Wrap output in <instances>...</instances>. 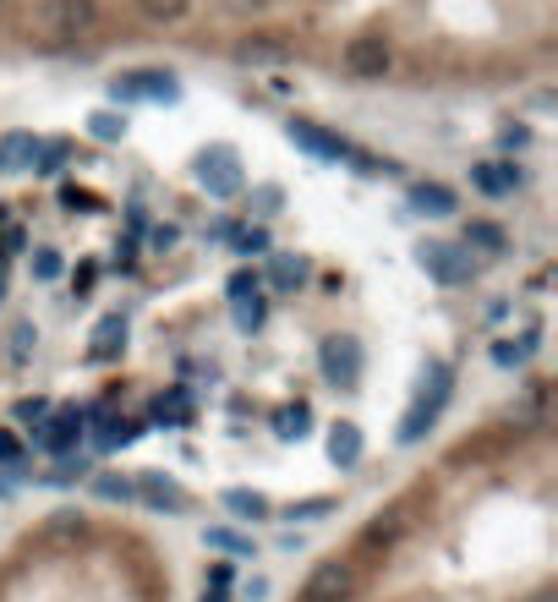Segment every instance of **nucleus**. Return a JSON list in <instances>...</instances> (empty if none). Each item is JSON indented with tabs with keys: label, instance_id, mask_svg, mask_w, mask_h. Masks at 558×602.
<instances>
[{
	"label": "nucleus",
	"instance_id": "nucleus-1",
	"mask_svg": "<svg viewBox=\"0 0 558 602\" xmlns=\"http://www.w3.org/2000/svg\"><path fill=\"white\" fill-rule=\"evenodd\" d=\"M99 17H104L99 0H33L28 33L39 44H50V50H61V44L88 39V33L99 28Z\"/></svg>",
	"mask_w": 558,
	"mask_h": 602
},
{
	"label": "nucleus",
	"instance_id": "nucleus-2",
	"mask_svg": "<svg viewBox=\"0 0 558 602\" xmlns=\"http://www.w3.org/2000/svg\"><path fill=\"white\" fill-rule=\"evenodd\" d=\"M449 389H455V367L449 362H427V378H422V395L411 400V411L400 416V427H394V438L400 444H422L427 438V427L444 416V405H449Z\"/></svg>",
	"mask_w": 558,
	"mask_h": 602
},
{
	"label": "nucleus",
	"instance_id": "nucleus-3",
	"mask_svg": "<svg viewBox=\"0 0 558 602\" xmlns=\"http://www.w3.org/2000/svg\"><path fill=\"white\" fill-rule=\"evenodd\" d=\"M197 181H203V192H208V198H219V203L241 198V192H247V176H241V154H236L230 143L203 148V154H197Z\"/></svg>",
	"mask_w": 558,
	"mask_h": 602
},
{
	"label": "nucleus",
	"instance_id": "nucleus-4",
	"mask_svg": "<svg viewBox=\"0 0 558 602\" xmlns=\"http://www.w3.org/2000/svg\"><path fill=\"white\" fill-rule=\"evenodd\" d=\"M340 66H345L351 83H383L389 66H394V44L383 39V33H356V39H345Z\"/></svg>",
	"mask_w": 558,
	"mask_h": 602
},
{
	"label": "nucleus",
	"instance_id": "nucleus-5",
	"mask_svg": "<svg viewBox=\"0 0 558 602\" xmlns=\"http://www.w3.org/2000/svg\"><path fill=\"white\" fill-rule=\"evenodd\" d=\"M416 263L427 269V280L449 285V291L465 285V280H471V269H476L471 252H465L460 241H422V247H416Z\"/></svg>",
	"mask_w": 558,
	"mask_h": 602
},
{
	"label": "nucleus",
	"instance_id": "nucleus-6",
	"mask_svg": "<svg viewBox=\"0 0 558 602\" xmlns=\"http://www.w3.org/2000/svg\"><path fill=\"white\" fill-rule=\"evenodd\" d=\"M285 137H290V148H301L307 159H323V165L351 159V143H345L340 132H329V126H318V121H301V115L285 121Z\"/></svg>",
	"mask_w": 558,
	"mask_h": 602
},
{
	"label": "nucleus",
	"instance_id": "nucleus-7",
	"mask_svg": "<svg viewBox=\"0 0 558 602\" xmlns=\"http://www.w3.org/2000/svg\"><path fill=\"white\" fill-rule=\"evenodd\" d=\"M110 99L115 104H176L181 83L170 72H126L110 83Z\"/></svg>",
	"mask_w": 558,
	"mask_h": 602
},
{
	"label": "nucleus",
	"instance_id": "nucleus-8",
	"mask_svg": "<svg viewBox=\"0 0 558 602\" xmlns=\"http://www.w3.org/2000/svg\"><path fill=\"white\" fill-rule=\"evenodd\" d=\"M356 597V564L351 559H323L307 575V592L301 602H351Z\"/></svg>",
	"mask_w": 558,
	"mask_h": 602
},
{
	"label": "nucleus",
	"instance_id": "nucleus-9",
	"mask_svg": "<svg viewBox=\"0 0 558 602\" xmlns=\"http://www.w3.org/2000/svg\"><path fill=\"white\" fill-rule=\"evenodd\" d=\"M318 367H323V378H329L334 389H356L362 384V345L356 340H323Z\"/></svg>",
	"mask_w": 558,
	"mask_h": 602
},
{
	"label": "nucleus",
	"instance_id": "nucleus-10",
	"mask_svg": "<svg viewBox=\"0 0 558 602\" xmlns=\"http://www.w3.org/2000/svg\"><path fill=\"white\" fill-rule=\"evenodd\" d=\"M471 187L482 192V198H504V192L526 187V170H520L515 159H482V165H471Z\"/></svg>",
	"mask_w": 558,
	"mask_h": 602
},
{
	"label": "nucleus",
	"instance_id": "nucleus-11",
	"mask_svg": "<svg viewBox=\"0 0 558 602\" xmlns=\"http://www.w3.org/2000/svg\"><path fill=\"white\" fill-rule=\"evenodd\" d=\"M83 433H88V422H83V411H55L50 422H39L33 427V438H39L50 455H72L77 444H83Z\"/></svg>",
	"mask_w": 558,
	"mask_h": 602
},
{
	"label": "nucleus",
	"instance_id": "nucleus-12",
	"mask_svg": "<svg viewBox=\"0 0 558 602\" xmlns=\"http://www.w3.org/2000/svg\"><path fill=\"white\" fill-rule=\"evenodd\" d=\"M132 493H137L148 509H170V515H186V509H192V493L176 488L170 477H159V471H143V477L132 482Z\"/></svg>",
	"mask_w": 558,
	"mask_h": 602
},
{
	"label": "nucleus",
	"instance_id": "nucleus-13",
	"mask_svg": "<svg viewBox=\"0 0 558 602\" xmlns=\"http://www.w3.org/2000/svg\"><path fill=\"white\" fill-rule=\"evenodd\" d=\"M405 208L422 214V219H449V214H460V198H455V187H444V181H416V187L405 192Z\"/></svg>",
	"mask_w": 558,
	"mask_h": 602
},
{
	"label": "nucleus",
	"instance_id": "nucleus-14",
	"mask_svg": "<svg viewBox=\"0 0 558 602\" xmlns=\"http://www.w3.org/2000/svg\"><path fill=\"white\" fill-rule=\"evenodd\" d=\"M329 466H340V471H351V466H362V449H367V438H362V427L356 422H334L329 427Z\"/></svg>",
	"mask_w": 558,
	"mask_h": 602
},
{
	"label": "nucleus",
	"instance_id": "nucleus-15",
	"mask_svg": "<svg viewBox=\"0 0 558 602\" xmlns=\"http://www.w3.org/2000/svg\"><path fill=\"white\" fill-rule=\"evenodd\" d=\"M236 61L241 66H279V61H290V44L279 33H247L236 44Z\"/></svg>",
	"mask_w": 558,
	"mask_h": 602
},
{
	"label": "nucleus",
	"instance_id": "nucleus-16",
	"mask_svg": "<svg viewBox=\"0 0 558 602\" xmlns=\"http://www.w3.org/2000/svg\"><path fill=\"white\" fill-rule=\"evenodd\" d=\"M83 422H99V433H93V449H104V455H110V449H126V444L137 438V427L126 422V416H110V405H93Z\"/></svg>",
	"mask_w": 558,
	"mask_h": 602
},
{
	"label": "nucleus",
	"instance_id": "nucleus-17",
	"mask_svg": "<svg viewBox=\"0 0 558 602\" xmlns=\"http://www.w3.org/2000/svg\"><path fill=\"white\" fill-rule=\"evenodd\" d=\"M460 247L471 252V258H504V252H509V236H504V225H493V219H471Z\"/></svg>",
	"mask_w": 558,
	"mask_h": 602
},
{
	"label": "nucleus",
	"instance_id": "nucleus-18",
	"mask_svg": "<svg viewBox=\"0 0 558 602\" xmlns=\"http://www.w3.org/2000/svg\"><path fill=\"white\" fill-rule=\"evenodd\" d=\"M126 351V318L121 312H110V318H99V329H93V362H110V356Z\"/></svg>",
	"mask_w": 558,
	"mask_h": 602
},
{
	"label": "nucleus",
	"instance_id": "nucleus-19",
	"mask_svg": "<svg viewBox=\"0 0 558 602\" xmlns=\"http://www.w3.org/2000/svg\"><path fill=\"white\" fill-rule=\"evenodd\" d=\"M66 165H72V143H61V137H44V143L33 148L28 176H61Z\"/></svg>",
	"mask_w": 558,
	"mask_h": 602
},
{
	"label": "nucleus",
	"instance_id": "nucleus-20",
	"mask_svg": "<svg viewBox=\"0 0 558 602\" xmlns=\"http://www.w3.org/2000/svg\"><path fill=\"white\" fill-rule=\"evenodd\" d=\"M225 509L236 520H269L274 515V504L263 499V493H252V488H225Z\"/></svg>",
	"mask_w": 558,
	"mask_h": 602
},
{
	"label": "nucleus",
	"instance_id": "nucleus-21",
	"mask_svg": "<svg viewBox=\"0 0 558 602\" xmlns=\"http://www.w3.org/2000/svg\"><path fill=\"white\" fill-rule=\"evenodd\" d=\"M269 280H274V291H296L301 280H307V258H296V252H269Z\"/></svg>",
	"mask_w": 558,
	"mask_h": 602
},
{
	"label": "nucleus",
	"instance_id": "nucleus-22",
	"mask_svg": "<svg viewBox=\"0 0 558 602\" xmlns=\"http://www.w3.org/2000/svg\"><path fill=\"white\" fill-rule=\"evenodd\" d=\"M531 351H537V334L526 329V334H509V340H498V345H493V362H498V367H526Z\"/></svg>",
	"mask_w": 558,
	"mask_h": 602
},
{
	"label": "nucleus",
	"instance_id": "nucleus-23",
	"mask_svg": "<svg viewBox=\"0 0 558 602\" xmlns=\"http://www.w3.org/2000/svg\"><path fill=\"white\" fill-rule=\"evenodd\" d=\"M154 422H159V427L192 422V400H186V389H165V395L154 400Z\"/></svg>",
	"mask_w": 558,
	"mask_h": 602
},
{
	"label": "nucleus",
	"instance_id": "nucleus-24",
	"mask_svg": "<svg viewBox=\"0 0 558 602\" xmlns=\"http://www.w3.org/2000/svg\"><path fill=\"white\" fill-rule=\"evenodd\" d=\"M33 148H39V137L11 132L6 143H0V170H28V165H33Z\"/></svg>",
	"mask_w": 558,
	"mask_h": 602
},
{
	"label": "nucleus",
	"instance_id": "nucleus-25",
	"mask_svg": "<svg viewBox=\"0 0 558 602\" xmlns=\"http://www.w3.org/2000/svg\"><path fill=\"white\" fill-rule=\"evenodd\" d=\"M88 137L93 143H121L126 137V110H93L88 115Z\"/></svg>",
	"mask_w": 558,
	"mask_h": 602
},
{
	"label": "nucleus",
	"instance_id": "nucleus-26",
	"mask_svg": "<svg viewBox=\"0 0 558 602\" xmlns=\"http://www.w3.org/2000/svg\"><path fill=\"white\" fill-rule=\"evenodd\" d=\"M137 11H143L148 22H159V28H170V22H186L192 0H137Z\"/></svg>",
	"mask_w": 558,
	"mask_h": 602
},
{
	"label": "nucleus",
	"instance_id": "nucleus-27",
	"mask_svg": "<svg viewBox=\"0 0 558 602\" xmlns=\"http://www.w3.org/2000/svg\"><path fill=\"white\" fill-rule=\"evenodd\" d=\"M93 493H99L104 504H132L137 493H132V477H115V471H99L93 477Z\"/></svg>",
	"mask_w": 558,
	"mask_h": 602
},
{
	"label": "nucleus",
	"instance_id": "nucleus-28",
	"mask_svg": "<svg viewBox=\"0 0 558 602\" xmlns=\"http://www.w3.org/2000/svg\"><path fill=\"white\" fill-rule=\"evenodd\" d=\"M230 307H236V329H241V334H258V329H263V318H269V301H263V296H252V301H230Z\"/></svg>",
	"mask_w": 558,
	"mask_h": 602
},
{
	"label": "nucleus",
	"instance_id": "nucleus-29",
	"mask_svg": "<svg viewBox=\"0 0 558 602\" xmlns=\"http://www.w3.org/2000/svg\"><path fill=\"white\" fill-rule=\"evenodd\" d=\"M236 252H241V258H269V252H274L269 230H263V225H247V230H236Z\"/></svg>",
	"mask_w": 558,
	"mask_h": 602
},
{
	"label": "nucleus",
	"instance_id": "nucleus-30",
	"mask_svg": "<svg viewBox=\"0 0 558 602\" xmlns=\"http://www.w3.org/2000/svg\"><path fill=\"white\" fill-rule=\"evenodd\" d=\"M203 542L208 548H225V553H252V537H241V531H230V526H208Z\"/></svg>",
	"mask_w": 558,
	"mask_h": 602
},
{
	"label": "nucleus",
	"instance_id": "nucleus-31",
	"mask_svg": "<svg viewBox=\"0 0 558 602\" xmlns=\"http://www.w3.org/2000/svg\"><path fill=\"white\" fill-rule=\"evenodd\" d=\"M225 296H230V301H252V296H263V280H258L252 269H236V274L225 280Z\"/></svg>",
	"mask_w": 558,
	"mask_h": 602
},
{
	"label": "nucleus",
	"instance_id": "nucleus-32",
	"mask_svg": "<svg viewBox=\"0 0 558 602\" xmlns=\"http://www.w3.org/2000/svg\"><path fill=\"white\" fill-rule=\"evenodd\" d=\"M88 477V460H72V455H61V466L50 471L44 482H55V488H72V482H83Z\"/></svg>",
	"mask_w": 558,
	"mask_h": 602
},
{
	"label": "nucleus",
	"instance_id": "nucleus-33",
	"mask_svg": "<svg viewBox=\"0 0 558 602\" xmlns=\"http://www.w3.org/2000/svg\"><path fill=\"white\" fill-rule=\"evenodd\" d=\"M33 280H44V285L61 280V252H50V247L33 252Z\"/></svg>",
	"mask_w": 558,
	"mask_h": 602
},
{
	"label": "nucleus",
	"instance_id": "nucleus-34",
	"mask_svg": "<svg viewBox=\"0 0 558 602\" xmlns=\"http://www.w3.org/2000/svg\"><path fill=\"white\" fill-rule=\"evenodd\" d=\"M279 208H285V192L279 187H252V214L269 219V214H279Z\"/></svg>",
	"mask_w": 558,
	"mask_h": 602
},
{
	"label": "nucleus",
	"instance_id": "nucleus-35",
	"mask_svg": "<svg viewBox=\"0 0 558 602\" xmlns=\"http://www.w3.org/2000/svg\"><path fill=\"white\" fill-rule=\"evenodd\" d=\"M312 422L307 405H296V411H279V438H301V427Z\"/></svg>",
	"mask_w": 558,
	"mask_h": 602
},
{
	"label": "nucleus",
	"instance_id": "nucleus-36",
	"mask_svg": "<svg viewBox=\"0 0 558 602\" xmlns=\"http://www.w3.org/2000/svg\"><path fill=\"white\" fill-rule=\"evenodd\" d=\"M329 509H334V499H301L285 509V520H312V515H329Z\"/></svg>",
	"mask_w": 558,
	"mask_h": 602
},
{
	"label": "nucleus",
	"instance_id": "nucleus-37",
	"mask_svg": "<svg viewBox=\"0 0 558 602\" xmlns=\"http://www.w3.org/2000/svg\"><path fill=\"white\" fill-rule=\"evenodd\" d=\"M50 416V400H17V422H44Z\"/></svg>",
	"mask_w": 558,
	"mask_h": 602
},
{
	"label": "nucleus",
	"instance_id": "nucleus-38",
	"mask_svg": "<svg viewBox=\"0 0 558 602\" xmlns=\"http://www.w3.org/2000/svg\"><path fill=\"white\" fill-rule=\"evenodd\" d=\"M148 247H154V252H170V247H176V225H159L154 236H148Z\"/></svg>",
	"mask_w": 558,
	"mask_h": 602
},
{
	"label": "nucleus",
	"instance_id": "nucleus-39",
	"mask_svg": "<svg viewBox=\"0 0 558 602\" xmlns=\"http://www.w3.org/2000/svg\"><path fill=\"white\" fill-rule=\"evenodd\" d=\"M17 460H22L17 438H11V433H0V466H17Z\"/></svg>",
	"mask_w": 558,
	"mask_h": 602
},
{
	"label": "nucleus",
	"instance_id": "nucleus-40",
	"mask_svg": "<svg viewBox=\"0 0 558 602\" xmlns=\"http://www.w3.org/2000/svg\"><path fill=\"white\" fill-rule=\"evenodd\" d=\"M115 263H121V269H132V263H137V247H132V241H115Z\"/></svg>",
	"mask_w": 558,
	"mask_h": 602
},
{
	"label": "nucleus",
	"instance_id": "nucleus-41",
	"mask_svg": "<svg viewBox=\"0 0 558 602\" xmlns=\"http://www.w3.org/2000/svg\"><path fill=\"white\" fill-rule=\"evenodd\" d=\"M208 586H214V592H225V586H230V564H214V570H208Z\"/></svg>",
	"mask_w": 558,
	"mask_h": 602
},
{
	"label": "nucleus",
	"instance_id": "nucleus-42",
	"mask_svg": "<svg viewBox=\"0 0 558 602\" xmlns=\"http://www.w3.org/2000/svg\"><path fill=\"white\" fill-rule=\"evenodd\" d=\"M526 143H531L526 126H509V132H504V148H526Z\"/></svg>",
	"mask_w": 558,
	"mask_h": 602
},
{
	"label": "nucleus",
	"instance_id": "nucleus-43",
	"mask_svg": "<svg viewBox=\"0 0 558 602\" xmlns=\"http://www.w3.org/2000/svg\"><path fill=\"white\" fill-rule=\"evenodd\" d=\"M263 597H269V581H263V575H258V581L247 586V602H263Z\"/></svg>",
	"mask_w": 558,
	"mask_h": 602
},
{
	"label": "nucleus",
	"instance_id": "nucleus-44",
	"mask_svg": "<svg viewBox=\"0 0 558 602\" xmlns=\"http://www.w3.org/2000/svg\"><path fill=\"white\" fill-rule=\"evenodd\" d=\"M197 602H225V592H214V586H208V592H203V597H197Z\"/></svg>",
	"mask_w": 558,
	"mask_h": 602
}]
</instances>
